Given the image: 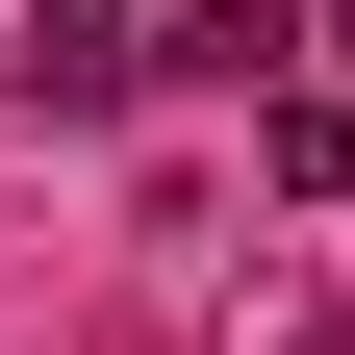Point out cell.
I'll use <instances>...</instances> for the list:
<instances>
[{
	"label": "cell",
	"mask_w": 355,
	"mask_h": 355,
	"mask_svg": "<svg viewBox=\"0 0 355 355\" xmlns=\"http://www.w3.org/2000/svg\"><path fill=\"white\" fill-rule=\"evenodd\" d=\"M330 51H355V0H330Z\"/></svg>",
	"instance_id": "2"
},
{
	"label": "cell",
	"mask_w": 355,
	"mask_h": 355,
	"mask_svg": "<svg viewBox=\"0 0 355 355\" xmlns=\"http://www.w3.org/2000/svg\"><path fill=\"white\" fill-rule=\"evenodd\" d=\"M254 51H304V0H178V76H254Z\"/></svg>",
	"instance_id": "1"
}]
</instances>
